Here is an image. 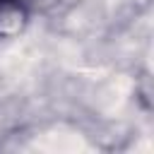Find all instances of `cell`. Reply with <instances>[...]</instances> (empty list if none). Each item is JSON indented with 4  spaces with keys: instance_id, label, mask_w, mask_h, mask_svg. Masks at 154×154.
Returning <instances> with one entry per match:
<instances>
[{
    "instance_id": "6da1fadb",
    "label": "cell",
    "mask_w": 154,
    "mask_h": 154,
    "mask_svg": "<svg viewBox=\"0 0 154 154\" xmlns=\"http://www.w3.org/2000/svg\"><path fill=\"white\" fill-rule=\"evenodd\" d=\"M24 22L26 10L19 5V0H0V38L19 34Z\"/></svg>"
}]
</instances>
